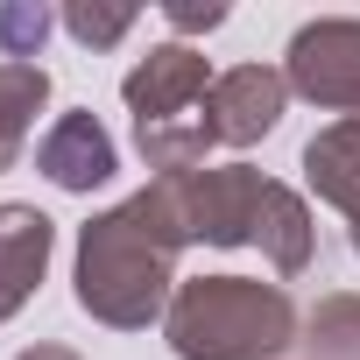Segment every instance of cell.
I'll return each instance as SVG.
<instances>
[{
  "label": "cell",
  "instance_id": "6da1fadb",
  "mask_svg": "<svg viewBox=\"0 0 360 360\" xmlns=\"http://www.w3.org/2000/svg\"><path fill=\"white\" fill-rule=\"evenodd\" d=\"M191 248L176 176H155L113 212L78 226V311L113 332H148L169 318L176 297V255Z\"/></svg>",
  "mask_w": 360,
  "mask_h": 360
},
{
  "label": "cell",
  "instance_id": "7a4b0ae2",
  "mask_svg": "<svg viewBox=\"0 0 360 360\" xmlns=\"http://www.w3.org/2000/svg\"><path fill=\"white\" fill-rule=\"evenodd\" d=\"M162 339L176 360H276L297 346V304L283 283L191 276L169 297Z\"/></svg>",
  "mask_w": 360,
  "mask_h": 360
},
{
  "label": "cell",
  "instance_id": "3957f363",
  "mask_svg": "<svg viewBox=\"0 0 360 360\" xmlns=\"http://www.w3.org/2000/svg\"><path fill=\"white\" fill-rule=\"evenodd\" d=\"M283 78L297 99L325 113H360V15H325L290 36Z\"/></svg>",
  "mask_w": 360,
  "mask_h": 360
},
{
  "label": "cell",
  "instance_id": "277c9868",
  "mask_svg": "<svg viewBox=\"0 0 360 360\" xmlns=\"http://www.w3.org/2000/svg\"><path fill=\"white\" fill-rule=\"evenodd\" d=\"M269 184H276V176H262V169H248V162L176 176V198H184V226H191V240H205V248H248Z\"/></svg>",
  "mask_w": 360,
  "mask_h": 360
},
{
  "label": "cell",
  "instance_id": "5b68a950",
  "mask_svg": "<svg viewBox=\"0 0 360 360\" xmlns=\"http://www.w3.org/2000/svg\"><path fill=\"white\" fill-rule=\"evenodd\" d=\"M283 106H290V78H283V71H269V64H233V71H219L212 92H205V127H212V141L248 148V141H262V134L283 120Z\"/></svg>",
  "mask_w": 360,
  "mask_h": 360
},
{
  "label": "cell",
  "instance_id": "8992f818",
  "mask_svg": "<svg viewBox=\"0 0 360 360\" xmlns=\"http://www.w3.org/2000/svg\"><path fill=\"white\" fill-rule=\"evenodd\" d=\"M205 92H212V64H205L191 43H162V50H148V57L120 78V99H127L134 120L191 113V106H205Z\"/></svg>",
  "mask_w": 360,
  "mask_h": 360
},
{
  "label": "cell",
  "instance_id": "52a82bcc",
  "mask_svg": "<svg viewBox=\"0 0 360 360\" xmlns=\"http://www.w3.org/2000/svg\"><path fill=\"white\" fill-rule=\"evenodd\" d=\"M36 169L50 176L57 191H99L106 176L120 169V148H113V134H106L92 113H64V120L43 134Z\"/></svg>",
  "mask_w": 360,
  "mask_h": 360
},
{
  "label": "cell",
  "instance_id": "ba28073f",
  "mask_svg": "<svg viewBox=\"0 0 360 360\" xmlns=\"http://www.w3.org/2000/svg\"><path fill=\"white\" fill-rule=\"evenodd\" d=\"M50 248H57L50 212H36V205H0V325L36 297V283H43V269H50Z\"/></svg>",
  "mask_w": 360,
  "mask_h": 360
},
{
  "label": "cell",
  "instance_id": "9c48e42d",
  "mask_svg": "<svg viewBox=\"0 0 360 360\" xmlns=\"http://www.w3.org/2000/svg\"><path fill=\"white\" fill-rule=\"evenodd\" d=\"M304 176L332 212L360 219V113H339L332 127H318L304 141Z\"/></svg>",
  "mask_w": 360,
  "mask_h": 360
},
{
  "label": "cell",
  "instance_id": "30bf717a",
  "mask_svg": "<svg viewBox=\"0 0 360 360\" xmlns=\"http://www.w3.org/2000/svg\"><path fill=\"white\" fill-rule=\"evenodd\" d=\"M255 248L283 269V276H304L311 269V248H318V226H311V205L290 191V184H269L262 198V219H255Z\"/></svg>",
  "mask_w": 360,
  "mask_h": 360
},
{
  "label": "cell",
  "instance_id": "8fae6325",
  "mask_svg": "<svg viewBox=\"0 0 360 360\" xmlns=\"http://www.w3.org/2000/svg\"><path fill=\"white\" fill-rule=\"evenodd\" d=\"M50 106V71L43 64H8L0 57V169H15L29 148L36 113Z\"/></svg>",
  "mask_w": 360,
  "mask_h": 360
},
{
  "label": "cell",
  "instance_id": "7c38bea8",
  "mask_svg": "<svg viewBox=\"0 0 360 360\" xmlns=\"http://www.w3.org/2000/svg\"><path fill=\"white\" fill-rule=\"evenodd\" d=\"M304 346H311V360H360V297H346V290L325 297L304 325Z\"/></svg>",
  "mask_w": 360,
  "mask_h": 360
},
{
  "label": "cell",
  "instance_id": "4fadbf2b",
  "mask_svg": "<svg viewBox=\"0 0 360 360\" xmlns=\"http://www.w3.org/2000/svg\"><path fill=\"white\" fill-rule=\"evenodd\" d=\"M50 29H57V15L43 8V0H8V8H0V57L8 64H36Z\"/></svg>",
  "mask_w": 360,
  "mask_h": 360
},
{
  "label": "cell",
  "instance_id": "5bb4252c",
  "mask_svg": "<svg viewBox=\"0 0 360 360\" xmlns=\"http://www.w3.org/2000/svg\"><path fill=\"white\" fill-rule=\"evenodd\" d=\"M134 22H141V15L127 8V0H113V8H99V0H71V8H64V29H71L85 50H113Z\"/></svg>",
  "mask_w": 360,
  "mask_h": 360
},
{
  "label": "cell",
  "instance_id": "9a60e30c",
  "mask_svg": "<svg viewBox=\"0 0 360 360\" xmlns=\"http://www.w3.org/2000/svg\"><path fill=\"white\" fill-rule=\"evenodd\" d=\"M162 22L191 36V29H219V22H226V8H219V0H205V8H162Z\"/></svg>",
  "mask_w": 360,
  "mask_h": 360
},
{
  "label": "cell",
  "instance_id": "2e32d148",
  "mask_svg": "<svg viewBox=\"0 0 360 360\" xmlns=\"http://www.w3.org/2000/svg\"><path fill=\"white\" fill-rule=\"evenodd\" d=\"M15 360H78L71 346H29V353H15Z\"/></svg>",
  "mask_w": 360,
  "mask_h": 360
},
{
  "label": "cell",
  "instance_id": "e0dca14e",
  "mask_svg": "<svg viewBox=\"0 0 360 360\" xmlns=\"http://www.w3.org/2000/svg\"><path fill=\"white\" fill-rule=\"evenodd\" d=\"M353 255H360V219H353Z\"/></svg>",
  "mask_w": 360,
  "mask_h": 360
}]
</instances>
